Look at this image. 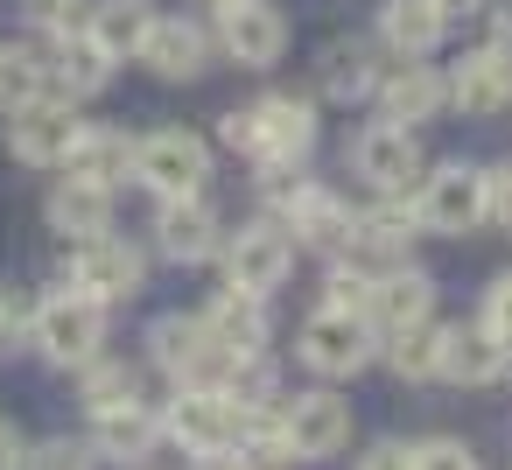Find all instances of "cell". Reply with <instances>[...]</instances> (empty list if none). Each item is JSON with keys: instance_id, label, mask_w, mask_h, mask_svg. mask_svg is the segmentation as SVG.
Masks as SVG:
<instances>
[{"instance_id": "obj_4", "label": "cell", "mask_w": 512, "mask_h": 470, "mask_svg": "<svg viewBox=\"0 0 512 470\" xmlns=\"http://www.w3.org/2000/svg\"><path fill=\"white\" fill-rule=\"evenodd\" d=\"M162 435H176L190 456L239 449V442H246V407H239L225 386H176V400H169V414H162Z\"/></svg>"}, {"instance_id": "obj_24", "label": "cell", "mask_w": 512, "mask_h": 470, "mask_svg": "<svg viewBox=\"0 0 512 470\" xmlns=\"http://www.w3.org/2000/svg\"><path fill=\"white\" fill-rule=\"evenodd\" d=\"M64 169H71L78 183L113 190V183H127V176H134V141H127L120 127H78V141H71Z\"/></svg>"}, {"instance_id": "obj_2", "label": "cell", "mask_w": 512, "mask_h": 470, "mask_svg": "<svg viewBox=\"0 0 512 470\" xmlns=\"http://www.w3.org/2000/svg\"><path fill=\"white\" fill-rule=\"evenodd\" d=\"M29 337H36V351H43L50 365H92L99 344H106V309H99L92 295H78V288H57V295L36 302Z\"/></svg>"}, {"instance_id": "obj_5", "label": "cell", "mask_w": 512, "mask_h": 470, "mask_svg": "<svg viewBox=\"0 0 512 470\" xmlns=\"http://www.w3.org/2000/svg\"><path fill=\"white\" fill-rule=\"evenodd\" d=\"M414 225L435 232V239H463V232H477V225H484V169H470V162H442V169H428L421 190H414Z\"/></svg>"}, {"instance_id": "obj_30", "label": "cell", "mask_w": 512, "mask_h": 470, "mask_svg": "<svg viewBox=\"0 0 512 470\" xmlns=\"http://www.w3.org/2000/svg\"><path fill=\"white\" fill-rule=\"evenodd\" d=\"M43 99V64L29 50H0V113H22Z\"/></svg>"}, {"instance_id": "obj_6", "label": "cell", "mask_w": 512, "mask_h": 470, "mask_svg": "<svg viewBox=\"0 0 512 470\" xmlns=\"http://www.w3.org/2000/svg\"><path fill=\"white\" fill-rule=\"evenodd\" d=\"M155 365L176 386H225L239 372V358L204 330V316H162L155 323Z\"/></svg>"}, {"instance_id": "obj_25", "label": "cell", "mask_w": 512, "mask_h": 470, "mask_svg": "<svg viewBox=\"0 0 512 470\" xmlns=\"http://www.w3.org/2000/svg\"><path fill=\"white\" fill-rule=\"evenodd\" d=\"M106 225H113V190H99V183H78V176H64V183L50 190V232H64L71 246L99 239Z\"/></svg>"}, {"instance_id": "obj_27", "label": "cell", "mask_w": 512, "mask_h": 470, "mask_svg": "<svg viewBox=\"0 0 512 470\" xmlns=\"http://www.w3.org/2000/svg\"><path fill=\"white\" fill-rule=\"evenodd\" d=\"M106 78H113L106 57L78 36V43H57V57L43 64V99H64V106H71V99H99Z\"/></svg>"}, {"instance_id": "obj_3", "label": "cell", "mask_w": 512, "mask_h": 470, "mask_svg": "<svg viewBox=\"0 0 512 470\" xmlns=\"http://www.w3.org/2000/svg\"><path fill=\"white\" fill-rule=\"evenodd\" d=\"M344 162H351V176L372 183L379 197H407V183L428 176V162H421V134H414V127H393V120L358 127L351 148H344Z\"/></svg>"}, {"instance_id": "obj_32", "label": "cell", "mask_w": 512, "mask_h": 470, "mask_svg": "<svg viewBox=\"0 0 512 470\" xmlns=\"http://www.w3.org/2000/svg\"><path fill=\"white\" fill-rule=\"evenodd\" d=\"M85 15H92V0H29V22L57 43H78L85 36Z\"/></svg>"}, {"instance_id": "obj_14", "label": "cell", "mask_w": 512, "mask_h": 470, "mask_svg": "<svg viewBox=\"0 0 512 470\" xmlns=\"http://www.w3.org/2000/svg\"><path fill=\"white\" fill-rule=\"evenodd\" d=\"M442 85H449V106H456L463 120H498V113H512V64H505L498 50H463Z\"/></svg>"}, {"instance_id": "obj_1", "label": "cell", "mask_w": 512, "mask_h": 470, "mask_svg": "<svg viewBox=\"0 0 512 470\" xmlns=\"http://www.w3.org/2000/svg\"><path fill=\"white\" fill-rule=\"evenodd\" d=\"M225 141H232L260 176H281V169H295V162L316 148V106L295 99V92H267V99H253L246 113H225Z\"/></svg>"}, {"instance_id": "obj_12", "label": "cell", "mask_w": 512, "mask_h": 470, "mask_svg": "<svg viewBox=\"0 0 512 470\" xmlns=\"http://www.w3.org/2000/svg\"><path fill=\"white\" fill-rule=\"evenodd\" d=\"M351 218H358V211H351L337 190H323V183H295V190L281 197V232H295V246H309V253H344Z\"/></svg>"}, {"instance_id": "obj_19", "label": "cell", "mask_w": 512, "mask_h": 470, "mask_svg": "<svg viewBox=\"0 0 512 470\" xmlns=\"http://www.w3.org/2000/svg\"><path fill=\"white\" fill-rule=\"evenodd\" d=\"M442 36H449V15L435 8V0H386V8H379V43H386L400 64L435 57Z\"/></svg>"}, {"instance_id": "obj_11", "label": "cell", "mask_w": 512, "mask_h": 470, "mask_svg": "<svg viewBox=\"0 0 512 470\" xmlns=\"http://www.w3.org/2000/svg\"><path fill=\"white\" fill-rule=\"evenodd\" d=\"M218 253H225L232 288H246V295H274V288L288 281V267H295V239H288L281 225H246V232H232Z\"/></svg>"}, {"instance_id": "obj_17", "label": "cell", "mask_w": 512, "mask_h": 470, "mask_svg": "<svg viewBox=\"0 0 512 470\" xmlns=\"http://www.w3.org/2000/svg\"><path fill=\"white\" fill-rule=\"evenodd\" d=\"M155 246H162L169 260H183V267H197V260H211V253L225 246V225H218V211H211L204 197H162V211H155Z\"/></svg>"}, {"instance_id": "obj_15", "label": "cell", "mask_w": 512, "mask_h": 470, "mask_svg": "<svg viewBox=\"0 0 512 470\" xmlns=\"http://www.w3.org/2000/svg\"><path fill=\"white\" fill-rule=\"evenodd\" d=\"M71 141H78V120H71L64 99H36V106H22V113H8V148H15V162H29V169H64Z\"/></svg>"}, {"instance_id": "obj_40", "label": "cell", "mask_w": 512, "mask_h": 470, "mask_svg": "<svg viewBox=\"0 0 512 470\" xmlns=\"http://www.w3.org/2000/svg\"><path fill=\"white\" fill-rule=\"evenodd\" d=\"M190 470H253V456H246V449H211V456H197Z\"/></svg>"}, {"instance_id": "obj_21", "label": "cell", "mask_w": 512, "mask_h": 470, "mask_svg": "<svg viewBox=\"0 0 512 470\" xmlns=\"http://www.w3.org/2000/svg\"><path fill=\"white\" fill-rule=\"evenodd\" d=\"M148 29H155V8H148V0H92V15H85V43H92L106 64L141 57Z\"/></svg>"}, {"instance_id": "obj_7", "label": "cell", "mask_w": 512, "mask_h": 470, "mask_svg": "<svg viewBox=\"0 0 512 470\" xmlns=\"http://www.w3.org/2000/svg\"><path fill=\"white\" fill-rule=\"evenodd\" d=\"M302 365L309 372H323V379H351V372H365L372 365V323H365V309H316L309 323H302Z\"/></svg>"}, {"instance_id": "obj_18", "label": "cell", "mask_w": 512, "mask_h": 470, "mask_svg": "<svg viewBox=\"0 0 512 470\" xmlns=\"http://www.w3.org/2000/svg\"><path fill=\"white\" fill-rule=\"evenodd\" d=\"M379 113L393 120V127H428V120H442V106H449V85H442V71H428V64H400L393 78H379Z\"/></svg>"}, {"instance_id": "obj_41", "label": "cell", "mask_w": 512, "mask_h": 470, "mask_svg": "<svg viewBox=\"0 0 512 470\" xmlns=\"http://www.w3.org/2000/svg\"><path fill=\"white\" fill-rule=\"evenodd\" d=\"M358 470H407V449H400V442H379V449H372Z\"/></svg>"}, {"instance_id": "obj_42", "label": "cell", "mask_w": 512, "mask_h": 470, "mask_svg": "<svg viewBox=\"0 0 512 470\" xmlns=\"http://www.w3.org/2000/svg\"><path fill=\"white\" fill-rule=\"evenodd\" d=\"M435 8H442V15L456 22V15H484V8H491V0H435Z\"/></svg>"}, {"instance_id": "obj_39", "label": "cell", "mask_w": 512, "mask_h": 470, "mask_svg": "<svg viewBox=\"0 0 512 470\" xmlns=\"http://www.w3.org/2000/svg\"><path fill=\"white\" fill-rule=\"evenodd\" d=\"M0 470H29V442L15 421H0Z\"/></svg>"}, {"instance_id": "obj_10", "label": "cell", "mask_w": 512, "mask_h": 470, "mask_svg": "<svg viewBox=\"0 0 512 470\" xmlns=\"http://www.w3.org/2000/svg\"><path fill=\"white\" fill-rule=\"evenodd\" d=\"M141 274H148V260H141L127 239H113V232H99V239H85V246L71 253V281H78V295H92L99 309H106V302H134V295H141Z\"/></svg>"}, {"instance_id": "obj_8", "label": "cell", "mask_w": 512, "mask_h": 470, "mask_svg": "<svg viewBox=\"0 0 512 470\" xmlns=\"http://www.w3.org/2000/svg\"><path fill=\"white\" fill-rule=\"evenodd\" d=\"M134 176H141L148 190H162V197H197L204 176H211V148H204V134L162 127V134H148V141L134 148Z\"/></svg>"}, {"instance_id": "obj_31", "label": "cell", "mask_w": 512, "mask_h": 470, "mask_svg": "<svg viewBox=\"0 0 512 470\" xmlns=\"http://www.w3.org/2000/svg\"><path fill=\"white\" fill-rule=\"evenodd\" d=\"M127 400H134V365H120V358H92V365H85V407L106 414V407H127Z\"/></svg>"}, {"instance_id": "obj_43", "label": "cell", "mask_w": 512, "mask_h": 470, "mask_svg": "<svg viewBox=\"0 0 512 470\" xmlns=\"http://www.w3.org/2000/svg\"><path fill=\"white\" fill-rule=\"evenodd\" d=\"M190 8H211V15H232V8H239V0H190Z\"/></svg>"}, {"instance_id": "obj_26", "label": "cell", "mask_w": 512, "mask_h": 470, "mask_svg": "<svg viewBox=\"0 0 512 470\" xmlns=\"http://www.w3.org/2000/svg\"><path fill=\"white\" fill-rule=\"evenodd\" d=\"M155 442H162V414L155 407H141V400H127V407H106L99 414V456H113V463H148L155 456Z\"/></svg>"}, {"instance_id": "obj_16", "label": "cell", "mask_w": 512, "mask_h": 470, "mask_svg": "<svg viewBox=\"0 0 512 470\" xmlns=\"http://www.w3.org/2000/svg\"><path fill=\"white\" fill-rule=\"evenodd\" d=\"M428 316H435V281H428L421 267H407V260H400V267H386V274H372V281H365V323H372V330H386V337H393V330L428 323Z\"/></svg>"}, {"instance_id": "obj_20", "label": "cell", "mask_w": 512, "mask_h": 470, "mask_svg": "<svg viewBox=\"0 0 512 470\" xmlns=\"http://www.w3.org/2000/svg\"><path fill=\"white\" fill-rule=\"evenodd\" d=\"M204 330L246 365V358H260L267 351V295H246V288H225V295H211V309H204Z\"/></svg>"}, {"instance_id": "obj_34", "label": "cell", "mask_w": 512, "mask_h": 470, "mask_svg": "<svg viewBox=\"0 0 512 470\" xmlns=\"http://www.w3.org/2000/svg\"><path fill=\"white\" fill-rule=\"evenodd\" d=\"M477 330L512 358V274H498L491 288H484V309H477Z\"/></svg>"}, {"instance_id": "obj_37", "label": "cell", "mask_w": 512, "mask_h": 470, "mask_svg": "<svg viewBox=\"0 0 512 470\" xmlns=\"http://www.w3.org/2000/svg\"><path fill=\"white\" fill-rule=\"evenodd\" d=\"M484 22H491V43H484V50H498V57L512 64V0H491Z\"/></svg>"}, {"instance_id": "obj_38", "label": "cell", "mask_w": 512, "mask_h": 470, "mask_svg": "<svg viewBox=\"0 0 512 470\" xmlns=\"http://www.w3.org/2000/svg\"><path fill=\"white\" fill-rule=\"evenodd\" d=\"M22 323H29V316H22L15 288H0V351H15V344H22Z\"/></svg>"}, {"instance_id": "obj_33", "label": "cell", "mask_w": 512, "mask_h": 470, "mask_svg": "<svg viewBox=\"0 0 512 470\" xmlns=\"http://www.w3.org/2000/svg\"><path fill=\"white\" fill-rule=\"evenodd\" d=\"M407 470H484V463H477L470 442H456V435H428V442L407 449Z\"/></svg>"}, {"instance_id": "obj_36", "label": "cell", "mask_w": 512, "mask_h": 470, "mask_svg": "<svg viewBox=\"0 0 512 470\" xmlns=\"http://www.w3.org/2000/svg\"><path fill=\"white\" fill-rule=\"evenodd\" d=\"M99 456L85 449V442H71V435H57V442H43L36 456H29V470H92Z\"/></svg>"}, {"instance_id": "obj_35", "label": "cell", "mask_w": 512, "mask_h": 470, "mask_svg": "<svg viewBox=\"0 0 512 470\" xmlns=\"http://www.w3.org/2000/svg\"><path fill=\"white\" fill-rule=\"evenodd\" d=\"M484 225H498V232H512V162H498V169H484Z\"/></svg>"}, {"instance_id": "obj_9", "label": "cell", "mask_w": 512, "mask_h": 470, "mask_svg": "<svg viewBox=\"0 0 512 470\" xmlns=\"http://www.w3.org/2000/svg\"><path fill=\"white\" fill-rule=\"evenodd\" d=\"M281 442H288V463H323L351 442V407L337 393H295L281 407Z\"/></svg>"}, {"instance_id": "obj_28", "label": "cell", "mask_w": 512, "mask_h": 470, "mask_svg": "<svg viewBox=\"0 0 512 470\" xmlns=\"http://www.w3.org/2000/svg\"><path fill=\"white\" fill-rule=\"evenodd\" d=\"M372 92H379L372 50H365V43H330V50H323V99L358 106V99H372Z\"/></svg>"}, {"instance_id": "obj_29", "label": "cell", "mask_w": 512, "mask_h": 470, "mask_svg": "<svg viewBox=\"0 0 512 470\" xmlns=\"http://www.w3.org/2000/svg\"><path fill=\"white\" fill-rule=\"evenodd\" d=\"M386 365H393L400 379H435V365H442V323L428 316V323L393 330V337H386Z\"/></svg>"}, {"instance_id": "obj_22", "label": "cell", "mask_w": 512, "mask_h": 470, "mask_svg": "<svg viewBox=\"0 0 512 470\" xmlns=\"http://www.w3.org/2000/svg\"><path fill=\"white\" fill-rule=\"evenodd\" d=\"M204 57H211V36H204L197 22H162V15H155V29H148V43H141V64H148L155 78L190 85V78H204Z\"/></svg>"}, {"instance_id": "obj_23", "label": "cell", "mask_w": 512, "mask_h": 470, "mask_svg": "<svg viewBox=\"0 0 512 470\" xmlns=\"http://www.w3.org/2000/svg\"><path fill=\"white\" fill-rule=\"evenodd\" d=\"M505 372H512V358H505L477 323H470V330H463V323L442 330V365H435V379H449V386H498Z\"/></svg>"}, {"instance_id": "obj_13", "label": "cell", "mask_w": 512, "mask_h": 470, "mask_svg": "<svg viewBox=\"0 0 512 470\" xmlns=\"http://www.w3.org/2000/svg\"><path fill=\"white\" fill-rule=\"evenodd\" d=\"M218 43H225V57L239 71H267L288 50V15L274 8V0H239L232 15H218Z\"/></svg>"}]
</instances>
